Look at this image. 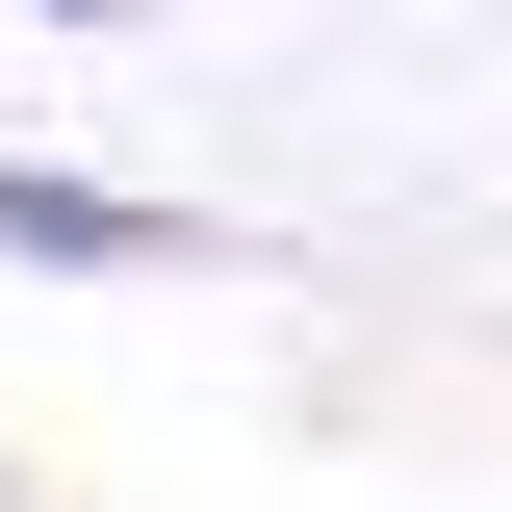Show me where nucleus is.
I'll list each match as a JSON object with an SVG mask.
<instances>
[{
  "label": "nucleus",
  "instance_id": "f257e3e1",
  "mask_svg": "<svg viewBox=\"0 0 512 512\" xmlns=\"http://www.w3.org/2000/svg\"><path fill=\"white\" fill-rule=\"evenodd\" d=\"M0 256H26V282H180V256H231V231L154 205V180H52V154H0Z\"/></svg>",
  "mask_w": 512,
  "mask_h": 512
},
{
  "label": "nucleus",
  "instance_id": "f03ea898",
  "mask_svg": "<svg viewBox=\"0 0 512 512\" xmlns=\"http://www.w3.org/2000/svg\"><path fill=\"white\" fill-rule=\"evenodd\" d=\"M0 26H154V0H0Z\"/></svg>",
  "mask_w": 512,
  "mask_h": 512
}]
</instances>
